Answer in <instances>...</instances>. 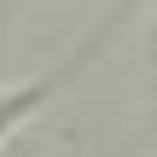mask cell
Returning <instances> with one entry per match:
<instances>
[{
	"label": "cell",
	"instance_id": "obj_1",
	"mask_svg": "<svg viewBox=\"0 0 157 157\" xmlns=\"http://www.w3.org/2000/svg\"><path fill=\"white\" fill-rule=\"evenodd\" d=\"M111 29H117V17H111L105 29H93L82 52H70V58H64L58 70H47V76H35L29 87H0V140H6V134H12V128L23 122V117H35V111H41V105H47V99H52L58 87H70V82H76V76H82V64H87V58H93V52L105 47V35H111Z\"/></svg>",
	"mask_w": 157,
	"mask_h": 157
}]
</instances>
